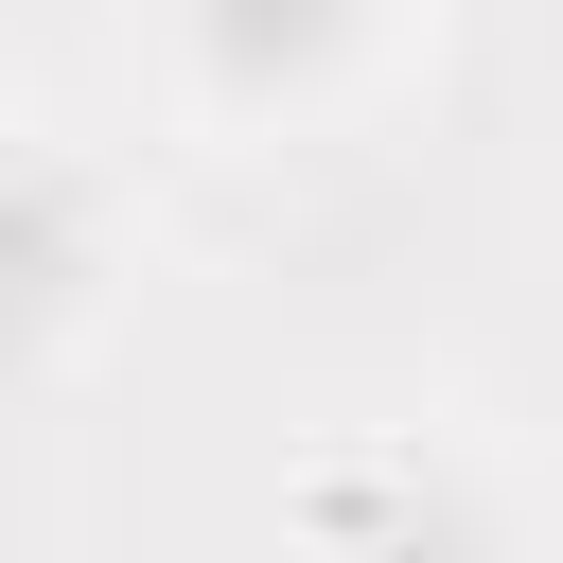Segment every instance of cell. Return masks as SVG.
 <instances>
[{"mask_svg": "<svg viewBox=\"0 0 563 563\" xmlns=\"http://www.w3.org/2000/svg\"><path fill=\"white\" fill-rule=\"evenodd\" d=\"M141 53L194 123L282 141V123H334L405 53V0H141Z\"/></svg>", "mask_w": 563, "mask_h": 563, "instance_id": "6da1fadb", "label": "cell"}, {"mask_svg": "<svg viewBox=\"0 0 563 563\" xmlns=\"http://www.w3.org/2000/svg\"><path fill=\"white\" fill-rule=\"evenodd\" d=\"M123 246H106V176L53 141H0V369H53L106 317Z\"/></svg>", "mask_w": 563, "mask_h": 563, "instance_id": "7a4b0ae2", "label": "cell"}]
</instances>
